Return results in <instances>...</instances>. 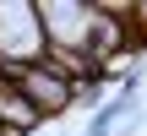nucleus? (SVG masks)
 Listing matches in <instances>:
<instances>
[{
    "mask_svg": "<svg viewBox=\"0 0 147 136\" xmlns=\"http://www.w3.org/2000/svg\"><path fill=\"white\" fill-rule=\"evenodd\" d=\"M44 49L38 0H0V65H38Z\"/></svg>",
    "mask_w": 147,
    "mask_h": 136,
    "instance_id": "1",
    "label": "nucleus"
},
{
    "mask_svg": "<svg viewBox=\"0 0 147 136\" xmlns=\"http://www.w3.org/2000/svg\"><path fill=\"white\" fill-rule=\"evenodd\" d=\"M87 22H93V5H82V0H38V27H44L49 49L87 55Z\"/></svg>",
    "mask_w": 147,
    "mask_h": 136,
    "instance_id": "2",
    "label": "nucleus"
},
{
    "mask_svg": "<svg viewBox=\"0 0 147 136\" xmlns=\"http://www.w3.org/2000/svg\"><path fill=\"white\" fill-rule=\"evenodd\" d=\"M98 98H104V65L71 76V104H98Z\"/></svg>",
    "mask_w": 147,
    "mask_h": 136,
    "instance_id": "3",
    "label": "nucleus"
},
{
    "mask_svg": "<svg viewBox=\"0 0 147 136\" xmlns=\"http://www.w3.org/2000/svg\"><path fill=\"white\" fill-rule=\"evenodd\" d=\"M125 109H131V98H125V93H120V98H115V104H104V109H98V114H93V125H87V136H109V125H115V120H120V114H125Z\"/></svg>",
    "mask_w": 147,
    "mask_h": 136,
    "instance_id": "4",
    "label": "nucleus"
}]
</instances>
